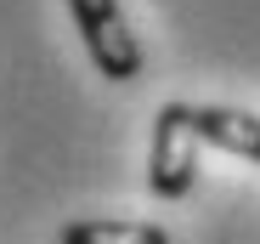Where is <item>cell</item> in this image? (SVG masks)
<instances>
[{
	"mask_svg": "<svg viewBox=\"0 0 260 244\" xmlns=\"http://www.w3.org/2000/svg\"><path fill=\"white\" fill-rule=\"evenodd\" d=\"M68 12H74V29L85 40V51H91L96 74L119 79V86L142 74V46L130 34V23H124L119 0H68Z\"/></svg>",
	"mask_w": 260,
	"mask_h": 244,
	"instance_id": "cell-2",
	"label": "cell"
},
{
	"mask_svg": "<svg viewBox=\"0 0 260 244\" xmlns=\"http://www.w3.org/2000/svg\"><path fill=\"white\" fill-rule=\"evenodd\" d=\"M57 244H170V233H164V227H153V222L85 216V222H68Z\"/></svg>",
	"mask_w": 260,
	"mask_h": 244,
	"instance_id": "cell-4",
	"label": "cell"
},
{
	"mask_svg": "<svg viewBox=\"0 0 260 244\" xmlns=\"http://www.w3.org/2000/svg\"><path fill=\"white\" fill-rule=\"evenodd\" d=\"M192 119H198V137H204V142L226 148V153H243V159H254V165H260V114L204 102V108H192Z\"/></svg>",
	"mask_w": 260,
	"mask_h": 244,
	"instance_id": "cell-3",
	"label": "cell"
},
{
	"mask_svg": "<svg viewBox=\"0 0 260 244\" xmlns=\"http://www.w3.org/2000/svg\"><path fill=\"white\" fill-rule=\"evenodd\" d=\"M198 119L192 102H164L153 119V148H147V187L158 199H187L198 182Z\"/></svg>",
	"mask_w": 260,
	"mask_h": 244,
	"instance_id": "cell-1",
	"label": "cell"
}]
</instances>
